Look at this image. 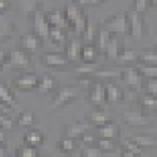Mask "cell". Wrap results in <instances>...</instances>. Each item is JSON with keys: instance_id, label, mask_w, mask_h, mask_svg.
I'll return each instance as SVG.
<instances>
[{"instance_id": "obj_1", "label": "cell", "mask_w": 157, "mask_h": 157, "mask_svg": "<svg viewBox=\"0 0 157 157\" xmlns=\"http://www.w3.org/2000/svg\"><path fill=\"white\" fill-rule=\"evenodd\" d=\"M106 29L109 33L124 34L129 32V23H128V14H113L104 21Z\"/></svg>"}, {"instance_id": "obj_2", "label": "cell", "mask_w": 157, "mask_h": 157, "mask_svg": "<svg viewBox=\"0 0 157 157\" xmlns=\"http://www.w3.org/2000/svg\"><path fill=\"white\" fill-rule=\"evenodd\" d=\"M81 93V89L78 87H64L59 89L53 97V107L59 108L63 106H67L73 99H75Z\"/></svg>"}, {"instance_id": "obj_3", "label": "cell", "mask_w": 157, "mask_h": 157, "mask_svg": "<svg viewBox=\"0 0 157 157\" xmlns=\"http://www.w3.org/2000/svg\"><path fill=\"white\" fill-rule=\"evenodd\" d=\"M9 62L13 71H25L30 65V54L21 49L13 50L9 54Z\"/></svg>"}, {"instance_id": "obj_4", "label": "cell", "mask_w": 157, "mask_h": 157, "mask_svg": "<svg viewBox=\"0 0 157 157\" xmlns=\"http://www.w3.org/2000/svg\"><path fill=\"white\" fill-rule=\"evenodd\" d=\"M33 33L39 36V39H48L50 25L44 14L38 10L33 11Z\"/></svg>"}, {"instance_id": "obj_5", "label": "cell", "mask_w": 157, "mask_h": 157, "mask_svg": "<svg viewBox=\"0 0 157 157\" xmlns=\"http://www.w3.org/2000/svg\"><path fill=\"white\" fill-rule=\"evenodd\" d=\"M38 81L39 78L35 74H24L13 81V87L18 90H21V92H28V90L38 88Z\"/></svg>"}, {"instance_id": "obj_6", "label": "cell", "mask_w": 157, "mask_h": 157, "mask_svg": "<svg viewBox=\"0 0 157 157\" xmlns=\"http://www.w3.org/2000/svg\"><path fill=\"white\" fill-rule=\"evenodd\" d=\"M45 18H47L50 27H56V28H59V29H63V30L71 29V23L68 21L67 18H65V14L63 11L54 10V11L47 13Z\"/></svg>"}, {"instance_id": "obj_7", "label": "cell", "mask_w": 157, "mask_h": 157, "mask_svg": "<svg viewBox=\"0 0 157 157\" xmlns=\"http://www.w3.org/2000/svg\"><path fill=\"white\" fill-rule=\"evenodd\" d=\"M40 60L43 65L48 68H62V67H67L69 60L67 57H64L59 53H45L40 57Z\"/></svg>"}, {"instance_id": "obj_8", "label": "cell", "mask_w": 157, "mask_h": 157, "mask_svg": "<svg viewBox=\"0 0 157 157\" xmlns=\"http://www.w3.org/2000/svg\"><path fill=\"white\" fill-rule=\"evenodd\" d=\"M123 121L132 127H141V126H147L151 123L152 117L145 113H138V112H126L123 114Z\"/></svg>"}, {"instance_id": "obj_9", "label": "cell", "mask_w": 157, "mask_h": 157, "mask_svg": "<svg viewBox=\"0 0 157 157\" xmlns=\"http://www.w3.org/2000/svg\"><path fill=\"white\" fill-rule=\"evenodd\" d=\"M128 23H129V32L135 39L140 40L142 38L143 33V25H142V19L140 17V13L137 11H131L128 14Z\"/></svg>"}, {"instance_id": "obj_10", "label": "cell", "mask_w": 157, "mask_h": 157, "mask_svg": "<svg viewBox=\"0 0 157 157\" xmlns=\"http://www.w3.org/2000/svg\"><path fill=\"white\" fill-rule=\"evenodd\" d=\"M123 81L126 82V84L132 89V90H138L142 87V75L137 72V69L135 68H127L126 71H123Z\"/></svg>"}, {"instance_id": "obj_11", "label": "cell", "mask_w": 157, "mask_h": 157, "mask_svg": "<svg viewBox=\"0 0 157 157\" xmlns=\"http://www.w3.org/2000/svg\"><path fill=\"white\" fill-rule=\"evenodd\" d=\"M89 127H90V124H89V122H87V121H78V122H74V123H72V124H69V126L67 127V137L73 138V140L79 138L87 129H89Z\"/></svg>"}, {"instance_id": "obj_12", "label": "cell", "mask_w": 157, "mask_h": 157, "mask_svg": "<svg viewBox=\"0 0 157 157\" xmlns=\"http://www.w3.org/2000/svg\"><path fill=\"white\" fill-rule=\"evenodd\" d=\"M89 99L93 104H103L106 102V90H104V87L102 86V83L96 82L92 86V89L89 92Z\"/></svg>"}, {"instance_id": "obj_13", "label": "cell", "mask_w": 157, "mask_h": 157, "mask_svg": "<svg viewBox=\"0 0 157 157\" xmlns=\"http://www.w3.org/2000/svg\"><path fill=\"white\" fill-rule=\"evenodd\" d=\"M21 47L23 50L28 52V53H34L39 47V36L34 33H29L21 36Z\"/></svg>"}, {"instance_id": "obj_14", "label": "cell", "mask_w": 157, "mask_h": 157, "mask_svg": "<svg viewBox=\"0 0 157 157\" xmlns=\"http://www.w3.org/2000/svg\"><path fill=\"white\" fill-rule=\"evenodd\" d=\"M118 135V128L113 122H107L98 126V136L102 138H116Z\"/></svg>"}, {"instance_id": "obj_15", "label": "cell", "mask_w": 157, "mask_h": 157, "mask_svg": "<svg viewBox=\"0 0 157 157\" xmlns=\"http://www.w3.org/2000/svg\"><path fill=\"white\" fill-rule=\"evenodd\" d=\"M98 56V50L92 47V45H84L81 47V52H79V59L84 63H93L96 62Z\"/></svg>"}, {"instance_id": "obj_16", "label": "cell", "mask_w": 157, "mask_h": 157, "mask_svg": "<svg viewBox=\"0 0 157 157\" xmlns=\"http://www.w3.org/2000/svg\"><path fill=\"white\" fill-rule=\"evenodd\" d=\"M81 42L78 39H72L67 47V59L69 62H75L79 59V52H81Z\"/></svg>"}, {"instance_id": "obj_17", "label": "cell", "mask_w": 157, "mask_h": 157, "mask_svg": "<svg viewBox=\"0 0 157 157\" xmlns=\"http://www.w3.org/2000/svg\"><path fill=\"white\" fill-rule=\"evenodd\" d=\"M132 140L136 145L141 148H146V147H155L156 146V137L153 136H147V135H140V136H133Z\"/></svg>"}, {"instance_id": "obj_18", "label": "cell", "mask_w": 157, "mask_h": 157, "mask_svg": "<svg viewBox=\"0 0 157 157\" xmlns=\"http://www.w3.org/2000/svg\"><path fill=\"white\" fill-rule=\"evenodd\" d=\"M56 79L52 75H44L38 81V89L42 93H49L50 90L54 89Z\"/></svg>"}, {"instance_id": "obj_19", "label": "cell", "mask_w": 157, "mask_h": 157, "mask_svg": "<svg viewBox=\"0 0 157 157\" xmlns=\"http://www.w3.org/2000/svg\"><path fill=\"white\" fill-rule=\"evenodd\" d=\"M44 140V136L39 132L36 129H32L29 132L25 133V136L23 137V141L27 143V145H30V146H38L40 145Z\"/></svg>"}, {"instance_id": "obj_20", "label": "cell", "mask_w": 157, "mask_h": 157, "mask_svg": "<svg viewBox=\"0 0 157 157\" xmlns=\"http://www.w3.org/2000/svg\"><path fill=\"white\" fill-rule=\"evenodd\" d=\"M0 102L6 104L8 107H13V104H15L14 94H13L11 90L3 83H0Z\"/></svg>"}, {"instance_id": "obj_21", "label": "cell", "mask_w": 157, "mask_h": 157, "mask_svg": "<svg viewBox=\"0 0 157 157\" xmlns=\"http://www.w3.org/2000/svg\"><path fill=\"white\" fill-rule=\"evenodd\" d=\"M13 30H14V28H13V23L5 18L3 14H0V39H6L11 35Z\"/></svg>"}, {"instance_id": "obj_22", "label": "cell", "mask_w": 157, "mask_h": 157, "mask_svg": "<svg viewBox=\"0 0 157 157\" xmlns=\"http://www.w3.org/2000/svg\"><path fill=\"white\" fill-rule=\"evenodd\" d=\"M106 52V57L109 60H116L117 56H118V52H120V47H118V40L117 38H109V42L104 49Z\"/></svg>"}, {"instance_id": "obj_23", "label": "cell", "mask_w": 157, "mask_h": 157, "mask_svg": "<svg viewBox=\"0 0 157 157\" xmlns=\"http://www.w3.org/2000/svg\"><path fill=\"white\" fill-rule=\"evenodd\" d=\"M104 90H106V102H117V101H120L121 97H122V93H121V90L120 88L114 86V84H108L104 87Z\"/></svg>"}, {"instance_id": "obj_24", "label": "cell", "mask_w": 157, "mask_h": 157, "mask_svg": "<svg viewBox=\"0 0 157 157\" xmlns=\"http://www.w3.org/2000/svg\"><path fill=\"white\" fill-rule=\"evenodd\" d=\"M64 14H65V18L68 19V21L71 23V27H72V24L82 15V11H81L79 6H78L77 4H71V5L67 6Z\"/></svg>"}, {"instance_id": "obj_25", "label": "cell", "mask_w": 157, "mask_h": 157, "mask_svg": "<svg viewBox=\"0 0 157 157\" xmlns=\"http://www.w3.org/2000/svg\"><path fill=\"white\" fill-rule=\"evenodd\" d=\"M90 122H93L96 126H101L107 122H111V117L108 113L103 111H94L90 113Z\"/></svg>"}, {"instance_id": "obj_26", "label": "cell", "mask_w": 157, "mask_h": 157, "mask_svg": "<svg viewBox=\"0 0 157 157\" xmlns=\"http://www.w3.org/2000/svg\"><path fill=\"white\" fill-rule=\"evenodd\" d=\"M141 104H142V108L145 111H151V112H156L157 108V99L155 96L151 94H145L141 97Z\"/></svg>"}, {"instance_id": "obj_27", "label": "cell", "mask_w": 157, "mask_h": 157, "mask_svg": "<svg viewBox=\"0 0 157 157\" xmlns=\"http://www.w3.org/2000/svg\"><path fill=\"white\" fill-rule=\"evenodd\" d=\"M118 62H124V63H131V62H136L137 60V53L132 49H123L118 52L117 59Z\"/></svg>"}, {"instance_id": "obj_28", "label": "cell", "mask_w": 157, "mask_h": 157, "mask_svg": "<svg viewBox=\"0 0 157 157\" xmlns=\"http://www.w3.org/2000/svg\"><path fill=\"white\" fill-rule=\"evenodd\" d=\"M98 69V64H96V62L93 63H84L79 67H77L74 71L77 74L79 75H89V74H94V72Z\"/></svg>"}, {"instance_id": "obj_29", "label": "cell", "mask_w": 157, "mask_h": 157, "mask_svg": "<svg viewBox=\"0 0 157 157\" xmlns=\"http://www.w3.org/2000/svg\"><path fill=\"white\" fill-rule=\"evenodd\" d=\"M33 122H34V113L30 111L20 113L17 118V124L19 127H29L33 124Z\"/></svg>"}, {"instance_id": "obj_30", "label": "cell", "mask_w": 157, "mask_h": 157, "mask_svg": "<svg viewBox=\"0 0 157 157\" xmlns=\"http://www.w3.org/2000/svg\"><path fill=\"white\" fill-rule=\"evenodd\" d=\"M57 147L60 150V152H64V153H71L74 151V147H75V143H74V140L73 138H63L60 141L57 142Z\"/></svg>"}, {"instance_id": "obj_31", "label": "cell", "mask_w": 157, "mask_h": 157, "mask_svg": "<svg viewBox=\"0 0 157 157\" xmlns=\"http://www.w3.org/2000/svg\"><path fill=\"white\" fill-rule=\"evenodd\" d=\"M136 69L142 77H147V78H156L157 77L156 65H138Z\"/></svg>"}, {"instance_id": "obj_32", "label": "cell", "mask_w": 157, "mask_h": 157, "mask_svg": "<svg viewBox=\"0 0 157 157\" xmlns=\"http://www.w3.org/2000/svg\"><path fill=\"white\" fill-rule=\"evenodd\" d=\"M15 153H17V156H20V157H35V156H38V151H36L35 146H30V145L19 147Z\"/></svg>"}, {"instance_id": "obj_33", "label": "cell", "mask_w": 157, "mask_h": 157, "mask_svg": "<svg viewBox=\"0 0 157 157\" xmlns=\"http://www.w3.org/2000/svg\"><path fill=\"white\" fill-rule=\"evenodd\" d=\"M138 62L148 63V64H156L157 63V54L156 52H142L141 54L137 56Z\"/></svg>"}, {"instance_id": "obj_34", "label": "cell", "mask_w": 157, "mask_h": 157, "mask_svg": "<svg viewBox=\"0 0 157 157\" xmlns=\"http://www.w3.org/2000/svg\"><path fill=\"white\" fill-rule=\"evenodd\" d=\"M52 39V42H54V43H62L64 40V32L63 29H59V28H56V27H50L49 29V36Z\"/></svg>"}, {"instance_id": "obj_35", "label": "cell", "mask_w": 157, "mask_h": 157, "mask_svg": "<svg viewBox=\"0 0 157 157\" xmlns=\"http://www.w3.org/2000/svg\"><path fill=\"white\" fill-rule=\"evenodd\" d=\"M122 148H124V150H127V151H131L135 156L142 155V148L138 147L131 138H129V140H124V141L122 142Z\"/></svg>"}, {"instance_id": "obj_36", "label": "cell", "mask_w": 157, "mask_h": 157, "mask_svg": "<svg viewBox=\"0 0 157 157\" xmlns=\"http://www.w3.org/2000/svg\"><path fill=\"white\" fill-rule=\"evenodd\" d=\"M109 32L106 29V30H99V34H98V49L101 52H104L106 49L108 42H109Z\"/></svg>"}, {"instance_id": "obj_37", "label": "cell", "mask_w": 157, "mask_h": 157, "mask_svg": "<svg viewBox=\"0 0 157 157\" xmlns=\"http://www.w3.org/2000/svg\"><path fill=\"white\" fill-rule=\"evenodd\" d=\"M98 147L102 152H108L114 150V140L113 138H99L98 140Z\"/></svg>"}, {"instance_id": "obj_38", "label": "cell", "mask_w": 157, "mask_h": 157, "mask_svg": "<svg viewBox=\"0 0 157 157\" xmlns=\"http://www.w3.org/2000/svg\"><path fill=\"white\" fill-rule=\"evenodd\" d=\"M19 6L25 13H32L36 10V0H19Z\"/></svg>"}, {"instance_id": "obj_39", "label": "cell", "mask_w": 157, "mask_h": 157, "mask_svg": "<svg viewBox=\"0 0 157 157\" xmlns=\"http://www.w3.org/2000/svg\"><path fill=\"white\" fill-rule=\"evenodd\" d=\"M102 153L103 152L99 150V147H93V146H88L82 151V155L86 157H99L102 156Z\"/></svg>"}, {"instance_id": "obj_40", "label": "cell", "mask_w": 157, "mask_h": 157, "mask_svg": "<svg viewBox=\"0 0 157 157\" xmlns=\"http://www.w3.org/2000/svg\"><path fill=\"white\" fill-rule=\"evenodd\" d=\"M96 77H101V78H118L121 77V73L118 71H99L97 69L94 72Z\"/></svg>"}, {"instance_id": "obj_41", "label": "cell", "mask_w": 157, "mask_h": 157, "mask_svg": "<svg viewBox=\"0 0 157 157\" xmlns=\"http://www.w3.org/2000/svg\"><path fill=\"white\" fill-rule=\"evenodd\" d=\"M0 126H2V128H5V129H10L13 127V121L9 117V114L2 111H0Z\"/></svg>"}, {"instance_id": "obj_42", "label": "cell", "mask_w": 157, "mask_h": 157, "mask_svg": "<svg viewBox=\"0 0 157 157\" xmlns=\"http://www.w3.org/2000/svg\"><path fill=\"white\" fill-rule=\"evenodd\" d=\"M148 5H150V0H133L135 11L140 13V14L143 13V11H146Z\"/></svg>"}, {"instance_id": "obj_43", "label": "cell", "mask_w": 157, "mask_h": 157, "mask_svg": "<svg viewBox=\"0 0 157 157\" xmlns=\"http://www.w3.org/2000/svg\"><path fill=\"white\" fill-rule=\"evenodd\" d=\"M147 93L151 96H157V81L156 78H148V82H147V87H146Z\"/></svg>"}, {"instance_id": "obj_44", "label": "cell", "mask_w": 157, "mask_h": 157, "mask_svg": "<svg viewBox=\"0 0 157 157\" xmlns=\"http://www.w3.org/2000/svg\"><path fill=\"white\" fill-rule=\"evenodd\" d=\"M83 34H86L84 36H86V39H87L88 42H90V40H93V39H94V28H93L92 23H90L89 20L87 23V27H86Z\"/></svg>"}, {"instance_id": "obj_45", "label": "cell", "mask_w": 157, "mask_h": 157, "mask_svg": "<svg viewBox=\"0 0 157 157\" xmlns=\"http://www.w3.org/2000/svg\"><path fill=\"white\" fill-rule=\"evenodd\" d=\"M11 8V2L10 0H0V14H4Z\"/></svg>"}, {"instance_id": "obj_46", "label": "cell", "mask_w": 157, "mask_h": 157, "mask_svg": "<svg viewBox=\"0 0 157 157\" xmlns=\"http://www.w3.org/2000/svg\"><path fill=\"white\" fill-rule=\"evenodd\" d=\"M5 141V136H4V132L2 129H0V156H4V153H5V150H4V147H3V145L2 143Z\"/></svg>"}, {"instance_id": "obj_47", "label": "cell", "mask_w": 157, "mask_h": 157, "mask_svg": "<svg viewBox=\"0 0 157 157\" xmlns=\"http://www.w3.org/2000/svg\"><path fill=\"white\" fill-rule=\"evenodd\" d=\"M84 143H87V145H89V143H92V142H94V136H87V135H82L81 137H79Z\"/></svg>"}, {"instance_id": "obj_48", "label": "cell", "mask_w": 157, "mask_h": 157, "mask_svg": "<svg viewBox=\"0 0 157 157\" xmlns=\"http://www.w3.org/2000/svg\"><path fill=\"white\" fill-rule=\"evenodd\" d=\"M6 52H4V50H0V69H2V67H3V64H4V60H5V58H6Z\"/></svg>"}, {"instance_id": "obj_49", "label": "cell", "mask_w": 157, "mask_h": 157, "mask_svg": "<svg viewBox=\"0 0 157 157\" xmlns=\"http://www.w3.org/2000/svg\"><path fill=\"white\" fill-rule=\"evenodd\" d=\"M0 111L4 112V113H8V114H9V112H10V107H8L6 104H4V103L0 102Z\"/></svg>"}, {"instance_id": "obj_50", "label": "cell", "mask_w": 157, "mask_h": 157, "mask_svg": "<svg viewBox=\"0 0 157 157\" xmlns=\"http://www.w3.org/2000/svg\"><path fill=\"white\" fill-rule=\"evenodd\" d=\"M103 0H88V4H90V5H94V4H99V3H102Z\"/></svg>"}, {"instance_id": "obj_51", "label": "cell", "mask_w": 157, "mask_h": 157, "mask_svg": "<svg viewBox=\"0 0 157 157\" xmlns=\"http://www.w3.org/2000/svg\"><path fill=\"white\" fill-rule=\"evenodd\" d=\"M75 4H79V5H83V4H88V0H74Z\"/></svg>"}]
</instances>
